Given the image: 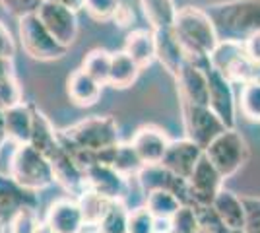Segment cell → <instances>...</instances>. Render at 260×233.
I'll return each mask as SVG.
<instances>
[{
	"instance_id": "1",
	"label": "cell",
	"mask_w": 260,
	"mask_h": 233,
	"mask_svg": "<svg viewBox=\"0 0 260 233\" xmlns=\"http://www.w3.org/2000/svg\"><path fill=\"white\" fill-rule=\"evenodd\" d=\"M173 31L183 45L186 60H192V62L210 58V55L219 43L214 22L208 16L206 8H196V6L179 8L173 23Z\"/></svg>"
},
{
	"instance_id": "2",
	"label": "cell",
	"mask_w": 260,
	"mask_h": 233,
	"mask_svg": "<svg viewBox=\"0 0 260 233\" xmlns=\"http://www.w3.org/2000/svg\"><path fill=\"white\" fill-rule=\"evenodd\" d=\"M219 41H245L260 31V0H228L206 8Z\"/></svg>"
},
{
	"instance_id": "3",
	"label": "cell",
	"mask_w": 260,
	"mask_h": 233,
	"mask_svg": "<svg viewBox=\"0 0 260 233\" xmlns=\"http://www.w3.org/2000/svg\"><path fill=\"white\" fill-rule=\"evenodd\" d=\"M60 142L87 152H103L119 144V124L109 115H95L60 128Z\"/></svg>"
},
{
	"instance_id": "4",
	"label": "cell",
	"mask_w": 260,
	"mask_h": 233,
	"mask_svg": "<svg viewBox=\"0 0 260 233\" xmlns=\"http://www.w3.org/2000/svg\"><path fill=\"white\" fill-rule=\"evenodd\" d=\"M8 175L31 192L49 189L54 183L51 159L31 144H16L8 163Z\"/></svg>"
},
{
	"instance_id": "5",
	"label": "cell",
	"mask_w": 260,
	"mask_h": 233,
	"mask_svg": "<svg viewBox=\"0 0 260 233\" xmlns=\"http://www.w3.org/2000/svg\"><path fill=\"white\" fill-rule=\"evenodd\" d=\"M18 35L25 55H29L33 60L51 62V60L62 58L68 53V47L60 45L54 39V35L47 29V25L41 22L37 14L18 20Z\"/></svg>"
},
{
	"instance_id": "6",
	"label": "cell",
	"mask_w": 260,
	"mask_h": 233,
	"mask_svg": "<svg viewBox=\"0 0 260 233\" xmlns=\"http://www.w3.org/2000/svg\"><path fill=\"white\" fill-rule=\"evenodd\" d=\"M206 157L216 165L223 179L233 177L249 159V146L243 134L235 128H228L204 150Z\"/></svg>"
},
{
	"instance_id": "7",
	"label": "cell",
	"mask_w": 260,
	"mask_h": 233,
	"mask_svg": "<svg viewBox=\"0 0 260 233\" xmlns=\"http://www.w3.org/2000/svg\"><path fill=\"white\" fill-rule=\"evenodd\" d=\"M181 107H183V122L186 138L198 144L202 150H206L219 134L228 130V126L210 109V105H194V103L181 101Z\"/></svg>"
},
{
	"instance_id": "8",
	"label": "cell",
	"mask_w": 260,
	"mask_h": 233,
	"mask_svg": "<svg viewBox=\"0 0 260 233\" xmlns=\"http://www.w3.org/2000/svg\"><path fill=\"white\" fill-rule=\"evenodd\" d=\"M210 64L219 70L233 84H247L250 78V60L241 41H219L214 53L210 55Z\"/></svg>"
},
{
	"instance_id": "9",
	"label": "cell",
	"mask_w": 260,
	"mask_h": 233,
	"mask_svg": "<svg viewBox=\"0 0 260 233\" xmlns=\"http://www.w3.org/2000/svg\"><path fill=\"white\" fill-rule=\"evenodd\" d=\"M204 70L208 76V91H210V109L223 121L228 128H235L237 121V101L233 93V82H229L219 70L210 64V58L204 60Z\"/></svg>"
},
{
	"instance_id": "10",
	"label": "cell",
	"mask_w": 260,
	"mask_h": 233,
	"mask_svg": "<svg viewBox=\"0 0 260 233\" xmlns=\"http://www.w3.org/2000/svg\"><path fill=\"white\" fill-rule=\"evenodd\" d=\"M188 181V194H190V204H200V206H212L219 190L223 189V175L216 169V165L202 155V159L194 167L192 175L186 179Z\"/></svg>"
},
{
	"instance_id": "11",
	"label": "cell",
	"mask_w": 260,
	"mask_h": 233,
	"mask_svg": "<svg viewBox=\"0 0 260 233\" xmlns=\"http://www.w3.org/2000/svg\"><path fill=\"white\" fill-rule=\"evenodd\" d=\"M51 165H53L54 183H58L62 189L68 192V196L80 198L87 189V177L86 169L74 159V155L60 144V148L54 152L51 157Z\"/></svg>"
},
{
	"instance_id": "12",
	"label": "cell",
	"mask_w": 260,
	"mask_h": 233,
	"mask_svg": "<svg viewBox=\"0 0 260 233\" xmlns=\"http://www.w3.org/2000/svg\"><path fill=\"white\" fill-rule=\"evenodd\" d=\"M78 12L66 8L60 2H43L37 16L54 35V39L64 47H72L78 39Z\"/></svg>"
},
{
	"instance_id": "13",
	"label": "cell",
	"mask_w": 260,
	"mask_h": 233,
	"mask_svg": "<svg viewBox=\"0 0 260 233\" xmlns=\"http://www.w3.org/2000/svg\"><path fill=\"white\" fill-rule=\"evenodd\" d=\"M175 80H177L179 97H181L183 103H194V105H208L210 103L204 60H200V62L186 60L183 68L179 70V74L175 76Z\"/></svg>"
},
{
	"instance_id": "14",
	"label": "cell",
	"mask_w": 260,
	"mask_h": 233,
	"mask_svg": "<svg viewBox=\"0 0 260 233\" xmlns=\"http://www.w3.org/2000/svg\"><path fill=\"white\" fill-rule=\"evenodd\" d=\"M86 177L87 189L98 192L99 196L107 200H124L130 190L128 177L105 163H95V165L87 167Z\"/></svg>"
},
{
	"instance_id": "15",
	"label": "cell",
	"mask_w": 260,
	"mask_h": 233,
	"mask_svg": "<svg viewBox=\"0 0 260 233\" xmlns=\"http://www.w3.org/2000/svg\"><path fill=\"white\" fill-rule=\"evenodd\" d=\"M136 179H138V185H140L146 194L152 192V190H169V192L177 194L183 204H190L188 181L175 175L173 171H169L161 163L144 165V169L136 175Z\"/></svg>"
},
{
	"instance_id": "16",
	"label": "cell",
	"mask_w": 260,
	"mask_h": 233,
	"mask_svg": "<svg viewBox=\"0 0 260 233\" xmlns=\"http://www.w3.org/2000/svg\"><path fill=\"white\" fill-rule=\"evenodd\" d=\"M43 222L53 233H84L87 227L78 198L72 196L54 200L45 214Z\"/></svg>"
},
{
	"instance_id": "17",
	"label": "cell",
	"mask_w": 260,
	"mask_h": 233,
	"mask_svg": "<svg viewBox=\"0 0 260 233\" xmlns=\"http://www.w3.org/2000/svg\"><path fill=\"white\" fill-rule=\"evenodd\" d=\"M202 155H204V150L188 138L171 140L167 152L163 155L161 165L167 167L169 171H173L179 177L188 179L192 175L194 167L198 165V161L202 159Z\"/></svg>"
},
{
	"instance_id": "18",
	"label": "cell",
	"mask_w": 260,
	"mask_h": 233,
	"mask_svg": "<svg viewBox=\"0 0 260 233\" xmlns=\"http://www.w3.org/2000/svg\"><path fill=\"white\" fill-rule=\"evenodd\" d=\"M169 138L163 128L155 126V124H144L140 126L130 144L134 146V150L138 152L140 159L144 161V165H155V163H161L163 155L169 148Z\"/></svg>"
},
{
	"instance_id": "19",
	"label": "cell",
	"mask_w": 260,
	"mask_h": 233,
	"mask_svg": "<svg viewBox=\"0 0 260 233\" xmlns=\"http://www.w3.org/2000/svg\"><path fill=\"white\" fill-rule=\"evenodd\" d=\"M37 192L23 189L10 175L0 173V218L6 222L25 206L37 208Z\"/></svg>"
},
{
	"instance_id": "20",
	"label": "cell",
	"mask_w": 260,
	"mask_h": 233,
	"mask_svg": "<svg viewBox=\"0 0 260 233\" xmlns=\"http://www.w3.org/2000/svg\"><path fill=\"white\" fill-rule=\"evenodd\" d=\"M153 37H155V60H159V64L175 78L186 62V53H184L183 45L177 39L173 27L155 29Z\"/></svg>"
},
{
	"instance_id": "21",
	"label": "cell",
	"mask_w": 260,
	"mask_h": 233,
	"mask_svg": "<svg viewBox=\"0 0 260 233\" xmlns=\"http://www.w3.org/2000/svg\"><path fill=\"white\" fill-rule=\"evenodd\" d=\"M98 163L115 167L119 173L126 177H136L144 169V161L140 159L138 152L134 150V146L130 144H117L113 148H107L103 152H98Z\"/></svg>"
},
{
	"instance_id": "22",
	"label": "cell",
	"mask_w": 260,
	"mask_h": 233,
	"mask_svg": "<svg viewBox=\"0 0 260 233\" xmlns=\"http://www.w3.org/2000/svg\"><path fill=\"white\" fill-rule=\"evenodd\" d=\"M212 206H214L217 216L221 218V222L228 225L229 231H243L245 229V222H247L245 202L235 192L221 189Z\"/></svg>"
},
{
	"instance_id": "23",
	"label": "cell",
	"mask_w": 260,
	"mask_h": 233,
	"mask_svg": "<svg viewBox=\"0 0 260 233\" xmlns=\"http://www.w3.org/2000/svg\"><path fill=\"white\" fill-rule=\"evenodd\" d=\"M101 88L103 86L89 76L84 68L74 70L70 74V78H68V84H66L68 97L78 107H91V105H95L99 101V95H101Z\"/></svg>"
},
{
	"instance_id": "24",
	"label": "cell",
	"mask_w": 260,
	"mask_h": 233,
	"mask_svg": "<svg viewBox=\"0 0 260 233\" xmlns=\"http://www.w3.org/2000/svg\"><path fill=\"white\" fill-rule=\"evenodd\" d=\"M29 144L47 157H51L60 148V132L53 126L49 117L37 107H33V130Z\"/></svg>"
},
{
	"instance_id": "25",
	"label": "cell",
	"mask_w": 260,
	"mask_h": 233,
	"mask_svg": "<svg viewBox=\"0 0 260 233\" xmlns=\"http://www.w3.org/2000/svg\"><path fill=\"white\" fill-rule=\"evenodd\" d=\"M122 51L140 68H148L155 60L153 29H132L124 39V49Z\"/></svg>"
},
{
	"instance_id": "26",
	"label": "cell",
	"mask_w": 260,
	"mask_h": 233,
	"mask_svg": "<svg viewBox=\"0 0 260 233\" xmlns=\"http://www.w3.org/2000/svg\"><path fill=\"white\" fill-rule=\"evenodd\" d=\"M6 130L8 140L16 144H29L33 130V105L20 103L12 109H6Z\"/></svg>"
},
{
	"instance_id": "27",
	"label": "cell",
	"mask_w": 260,
	"mask_h": 233,
	"mask_svg": "<svg viewBox=\"0 0 260 233\" xmlns=\"http://www.w3.org/2000/svg\"><path fill=\"white\" fill-rule=\"evenodd\" d=\"M138 2L144 12V18L148 20L153 31L173 27L177 12H179L173 0H138Z\"/></svg>"
},
{
	"instance_id": "28",
	"label": "cell",
	"mask_w": 260,
	"mask_h": 233,
	"mask_svg": "<svg viewBox=\"0 0 260 233\" xmlns=\"http://www.w3.org/2000/svg\"><path fill=\"white\" fill-rule=\"evenodd\" d=\"M142 68L130 58L124 51H117L113 53V60H111V74H109V86L117 89L130 88L136 78L140 74Z\"/></svg>"
},
{
	"instance_id": "29",
	"label": "cell",
	"mask_w": 260,
	"mask_h": 233,
	"mask_svg": "<svg viewBox=\"0 0 260 233\" xmlns=\"http://www.w3.org/2000/svg\"><path fill=\"white\" fill-rule=\"evenodd\" d=\"M181 206V198L169 190H152L146 194V208L152 212L155 220H171Z\"/></svg>"
},
{
	"instance_id": "30",
	"label": "cell",
	"mask_w": 260,
	"mask_h": 233,
	"mask_svg": "<svg viewBox=\"0 0 260 233\" xmlns=\"http://www.w3.org/2000/svg\"><path fill=\"white\" fill-rule=\"evenodd\" d=\"M128 218L130 210L126 208L124 200H113L109 202L107 210L95 229L103 233H128Z\"/></svg>"
},
{
	"instance_id": "31",
	"label": "cell",
	"mask_w": 260,
	"mask_h": 233,
	"mask_svg": "<svg viewBox=\"0 0 260 233\" xmlns=\"http://www.w3.org/2000/svg\"><path fill=\"white\" fill-rule=\"evenodd\" d=\"M111 60H113V53H109L107 49H91V51L84 56L82 68H84L95 82H99L101 86H109Z\"/></svg>"
},
{
	"instance_id": "32",
	"label": "cell",
	"mask_w": 260,
	"mask_h": 233,
	"mask_svg": "<svg viewBox=\"0 0 260 233\" xmlns=\"http://www.w3.org/2000/svg\"><path fill=\"white\" fill-rule=\"evenodd\" d=\"M109 202H113V200L103 198V196H99L98 192H93V190H86L78 198V204L82 208V214H84V220H86L87 227H91V229L98 227V223L101 222L103 214L107 210Z\"/></svg>"
},
{
	"instance_id": "33",
	"label": "cell",
	"mask_w": 260,
	"mask_h": 233,
	"mask_svg": "<svg viewBox=\"0 0 260 233\" xmlns=\"http://www.w3.org/2000/svg\"><path fill=\"white\" fill-rule=\"evenodd\" d=\"M237 107L249 121H260V84L247 82L241 86Z\"/></svg>"
},
{
	"instance_id": "34",
	"label": "cell",
	"mask_w": 260,
	"mask_h": 233,
	"mask_svg": "<svg viewBox=\"0 0 260 233\" xmlns=\"http://www.w3.org/2000/svg\"><path fill=\"white\" fill-rule=\"evenodd\" d=\"M39 223L41 220L37 216V208L25 206L8 220V233H37Z\"/></svg>"
},
{
	"instance_id": "35",
	"label": "cell",
	"mask_w": 260,
	"mask_h": 233,
	"mask_svg": "<svg viewBox=\"0 0 260 233\" xmlns=\"http://www.w3.org/2000/svg\"><path fill=\"white\" fill-rule=\"evenodd\" d=\"M173 233H196L200 229V222L192 204H183L179 212L171 218Z\"/></svg>"
},
{
	"instance_id": "36",
	"label": "cell",
	"mask_w": 260,
	"mask_h": 233,
	"mask_svg": "<svg viewBox=\"0 0 260 233\" xmlns=\"http://www.w3.org/2000/svg\"><path fill=\"white\" fill-rule=\"evenodd\" d=\"M120 0H86L87 16L95 22H113L115 14L120 8Z\"/></svg>"
},
{
	"instance_id": "37",
	"label": "cell",
	"mask_w": 260,
	"mask_h": 233,
	"mask_svg": "<svg viewBox=\"0 0 260 233\" xmlns=\"http://www.w3.org/2000/svg\"><path fill=\"white\" fill-rule=\"evenodd\" d=\"M20 103H23V91L16 76L0 78V107L12 109Z\"/></svg>"
},
{
	"instance_id": "38",
	"label": "cell",
	"mask_w": 260,
	"mask_h": 233,
	"mask_svg": "<svg viewBox=\"0 0 260 233\" xmlns=\"http://www.w3.org/2000/svg\"><path fill=\"white\" fill-rule=\"evenodd\" d=\"M200 222V229H206L210 233H229L228 225L221 222V218L216 214L214 206H200V204H192Z\"/></svg>"
},
{
	"instance_id": "39",
	"label": "cell",
	"mask_w": 260,
	"mask_h": 233,
	"mask_svg": "<svg viewBox=\"0 0 260 233\" xmlns=\"http://www.w3.org/2000/svg\"><path fill=\"white\" fill-rule=\"evenodd\" d=\"M128 233H155V218L146 206L130 212Z\"/></svg>"
},
{
	"instance_id": "40",
	"label": "cell",
	"mask_w": 260,
	"mask_h": 233,
	"mask_svg": "<svg viewBox=\"0 0 260 233\" xmlns=\"http://www.w3.org/2000/svg\"><path fill=\"white\" fill-rule=\"evenodd\" d=\"M43 2L45 0H0V6L20 20L25 16L37 14L39 8L43 6Z\"/></svg>"
},
{
	"instance_id": "41",
	"label": "cell",
	"mask_w": 260,
	"mask_h": 233,
	"mask_svg": "<svg viewBox=\"0 0 260 233\" xmlns=\"http://www.w3.org/2000/svg\"><path fill=\"white\" fill-rule=\"evenodd\" d=\"M245 210H247V222L245 233H260V198L258 196H243Z\"/></svg>"
},
{
	"instance_id": "42",
	"label": "cell",
	"mask_w": 260,
	"mask_h": 233,
	"mask_svg": "<svg viewBox=\"0 0 260 233\" xmlns=\"http://www.w3.org/2000/svg\"><path fill=\"white\" fill-rule=\"evenodd\" d=\"M14 55H16V41L8 31V27L0 22V56L14 58Z\"/></svg>"
},
{
	"instance_id": "43",
	"label": "cell",
	"mask_w": 260,
	"mask_h": 233,
	"mask_svg": "<svg viewBox=\"0 0 260 233\" xmlns=\"http://www.w3.org/2000/svg\"><path fill=\"white\" fill-rule=\"evenodd\" d=\"M243 45H245V53H247L250 60L252 62H260V31L247 37L243 41Z\"/></svg>"
},
{
	"instance_id": "44",
	"label": "cell",
	"mask_w": 260,
	"mask_h": 233,
	"mask_svg": "<svg viewBox=\"0 0 260 233\" xmlns=\"http://www.w3.org/2000/svg\"><path fill=\"white\" fill-rule=\"evenodd\" d=\"M113 22L117 23L119 27H128L130 23L134 22V12L130 10L128 6H124V4H120V8L117 10L115 14V18H113Z\"/></svg>"
},
{
	"instance_id": "45",
	"label": "cell",
	"mask_w": 260,
	"mask_h": 233,
	"mask_svg": "<svg viewBox=\"0 0 260 233\" xmlns=\"http://www.w3.org/2000/svg\"><path fill=\"white\" fill-rule=\"evenodd\" d=\"M14 76V58L0 56V78Z\"/></svg>"
},
{
	"instance_id": "46",
	"label": "cell",
	"mask_w": 260,
	"mask_h": 233,
	"mask_svg": "<svg viewBox=\"0 0 260 233\" xmlns=\"http://www.w3.org/2000/svg\"><path fill=\"white\" fill-rule=\"evenodd\" d=\"M8 140V130H6V109L0 107V148Z\"/></svg>"
},
{
	"instance_id": "47",
	"label": "cell",
	"mask_w": 260,
	"mask_h": 233,
	"mask_svg": "<svg viewBox=\"0 0 260 233\" xmlns=\"http://www.w3.org/2000/svg\"><path fill=\"white\" fill-rule=\"evenodd\" d=\"M60 4H64L66 8H70V10L74 12H80L86 8V0H58Z\"/></svg>"
},
{
	"instance_id": "48",
	"label": "cell",
	"mask_w": 260,
	"mask_h": 233,
	"mask_svg": "<svg viewBox=\"0 0 260 233\" xmlns=\"http://www.w3.org/2000/svg\"><path fill=\"white\" fill-rule=\"evenodd\" d=\"M249 82H256V84H260V62H252Z\"/></svg>"
},
{
	"instance_id": "49",
	"label": "cell",
	"mask_w": 260,
	"mask_h": 233,
	"mask_svg": "<svg viewBox=\"0 0 260 233\" xmlns=\"http://www.w3.org/2000/svg\"><path fill=\"white\" fill-rule=\"evenodd\" d=\"M37 233H53V231H51V227H49L47 223L41 222V223H39V229H37Z\"/></svg>"
},
{
	"instance_id": "50",
	"label": "cell",
	"mask_w": 260,
	"mask_h": 233,
	"mask_svg": "<svg viewBox=\"0 0 260 233\" xmlns=\"http://www.w3.org/2000/svg\"><path fill=\"white\" fill-rule=\"evenodd\" d=\"M0 233H6V223H4L2 218H0Z\"/></svg>"
},
{
	"instance_id": "51",
	"label": "cell",
	"mask_w": 260,
	"mask_h": 233,
	"mask_svg": "<svg viewBox=\"0 0 260 233\" xmlns=\"http://www.w3.org/2000/svg\"><path fill=\"white\" fill-rule=\"evenodd\" d=\"M196 233H210V231H206V229H198Z\"/></svg>"
},
{
	"instance_id": "52",
	"label": "cell",
	"mask_w": 260,
	"mask_h": 233,
	"mask_svg": "<svg viewBox=\"0 0 260 233\" xmlns=\"http://www.w3.org/2000/svg\"><path fill=\"white\" fill-rule=\"evenodd\" d=\"M87 233H103V231H99V229H93V231H87Z\"/></svg>"
},
{
	"instance_id": "53",
	"label": "cell",
	"mask_w": 260,
	"mask_h": 233,
	"mask_svg": "<svg viewBox=\"0 0 260 233\" xmlns=\"http://www.w3.org/2000/svg\"><path fill=\"white\" fill-rule=\"evenodd\" d=\"M45 2H58V0H45Z\"/></svg>"
}]
</instances>
